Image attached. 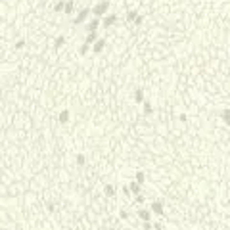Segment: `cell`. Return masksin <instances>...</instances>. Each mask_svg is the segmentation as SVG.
Returning a JSON list of instances; mask_svg holds the SVG:
<instances>
[{
	"mask_svg": "<svg viewBox=\"0 0 230 230\" xmlns=\"http://www.w3.org/2000/svg\"><path fill=\"white\" fill-rule=\"evenodd\" d=\"M107 8H109V2H100L98 6H94L92 12H94L96 16H104V14L107 12Z\"/></svg>",
	"mask_w": 230,
	"mask_h": 230,
	"instance_id": "cell-1",
	"label": "cell"
},
{
	"mask_svg": "<svg viewBox=\"0 0 230 230\" xmlns=\"http://www.w3.org/2000/svg\"><path fill=\"white\" fill-rule=\"evenodd\" d=\"M138 219H140L142 223H150L151 211H150V209H138Z\"/></svg>",
	"mask_w": 230,
	"mask_h": 230,
	"instance_id": "cell-2",
	"label": "cell"
},
{
	"mask_svg": "<svg viewBox=\"0 0 230 230\" xmlns=\"http://www.w3.org/2000/svg\"><path fill=\"white\" fill-rule=\"evenodd\" d=\"M150 211L156 213V215H163V201H153L151 207H150Z\"/></svg>",
	"mask_w": 230,
	"mask_h": 230,
	"instance_id": "cell-3",
	"label": "cell"
},
{
	"mask_svg": "<svg viewBox=\"0 0 230 230\" xmlns=\"http://www.w3.org/2000/svg\"><path fill=\"white\" fill-rule=\"evenodd\" d=\"M86 16H88V10H86V8H84V10H81V12H79V16L75 17V25H81L83 21L86 19Z\"/></svg>",
	"mask_w": 230,
	"mask_h": 230,
	"instance_id": "cell-4",
	"label": "cell"
},
{
	"mask_svg": "<svg viewBox=\"0 0 230 230\" xmlns=\"http://www.w3.org/2000/svg\"><path fill=\"white\" fill-rule=\"evenodd\" d=\"M129 190H130V194H133V196H138V194H142V192H140V190H142V184H138V182H130Z\"/></svg>",
	"mask_w": 230,
	"mask_h": 230,
	"instance_id": "cell-5",
	"label": "cell"
},
{
	"mask_svg": "<svg viewBox=\"0 0 230 230\" xmlns=\"http://www.w3.org/2000/svg\"><path fill=\"white\" fill-rule=\"evenodd\" d=\"M113 23H117V16H115V14H111V16H107V17L104 19V27H111Z\"/></svg>",
	"mask_w": 230,
	"mask_h": 230,
	"instance_id": "cell-6",
	"label": "cell"
},
{
	"mask_svg": "<svg viewBox=\"0 0 230 230\" xmlns=\"http://www.w3.org/2000/svg\"><path fill=\"white\" fill-rule=\"evenodd\" d=\"M104 46H106V40L100 38V40H96V42H94V48H92V50H94L96 54H100V52L104 50Z\"/></svg>",
	"mask_w": 230,
	"mask_h": 230,
	"instance_id": "cell-7",
	"label": "cell"
},
{
	"mask_svg": "<svg viewBox=\"0 0 230 230\" xmlns=\"http://www.w3.org/2000/svg\"><path fill=\"white\" fill-rule=\"evenodd\" d=\"M134 102L144 104V92H142V88H136V92H134Z\"/></svg>",
	"mask_w": 230,
	"mask_h": 230,
	"instance_id": "cell-8",
	"label": "cell"
},
{
	"mask_svg": "<svg viewBox=\"0 0 230 230\" xmlns=\"http://www.w3.org/2000/svg\"><path fill=\"white\" fill-rule=\"evenodd\" d=\"M67 121H69V111H67V109H63V111L60 113V123H61V125H65Z\"/></svg>",
	"mask_w": 230,
	"mask_h": 230,
	"instance_id": "cell-9",
	"label": "cell"
},
{
	"mask_svg": "<svg viewBox=\"0 0 230 230\" xmlns=\"http://www.w3.org/2000/svg\"><path fill=\"white\" fill-rule=\"evenodd\" d=\"M104 192H106V196H107V198H113V196H115V188H113L111 184H107L106 188H104Z\"/></svg>",
	"mask_w": 230,
	"mask_h": 230,
	"instance_id": "cell-10",
	"label": "cell"
},
{
	"mask_svg": "<svg viewBox=\"0 0 230 230\" xmlns=\"http://www.w3.org/2000/svg\"><path fill=\"white\" fill-rule=\"evenodd\" d=\"M221 117H223V121L230 127V109H223V113H221Z\"/></svg>",
	"mask_w": 230,
	"mask_h": 230,
	"instance_id": "cell-11",
	"label": "cell"
},
{
	"mask_svg": "<svg viewBox=\"0 0 230 230\" xmlns=\"http://www.w3.org/2000/svg\"><path fill=\"white\" fill-rule=\"evenodd\" d=\"M98 27H100V21H98V19H94V21H90V23H88V31L90 33H96Z\"/></svg>",
	"mask_w": 230,
	"mask_h": 230,
	"instance_id": "cell-12",
	"label": "cell"
},
{
	"mask_svg": "<svg viewBox=\"0 0 230 230\" xmlns=\"http://www.w3.org/2000/svg\"><path fill=\"white\" fill-rule=\"evenodd\" d=\"M138 16H136V12H134V10H130V12H127V21H129V23H130V21H134Z\"/></svg>",
	"mask_w": 230,
	"mask_h": 230,
	"instance_id": "cell-13",
	"label": "cell"
},
{
	"mask_svg": "<svg viewBox=\"0 0 230 230\" xmlns=\"http://www.w3.org/2000/svg\"><path fill=\"white\" fill-rule=\"evenodd\" d=\"M98 37H96V33H88V37H86V44H90V42H96Z\"/></svg>",
	"mask_w": 230,
	"mask_h": 230,
	"instance_id": "cell-14",
	"label": "cell"
},
{
	"mask_svg": "<svg viewBox=\"0 0 230 230\" xmlns=\"http://www.w3.org/2000/svg\"><path fill=\"white\" fill-rule=\"evenodd\" d=\"M144 180H146L144 173H142V171H138V173H136V182H138V184H144Z\"/></svg>",
	"mask_w": 230,
	"mask_h": 230,
	"instance_id": "cell-15",
	"label": "cell"
},
{
	"mask_svg": "<svg viewBox=\"0 0 230 230\" xmlns=\"http://www.w3.org/2000/svg\"><path fill=\"white\" fill-rule=\"evenodd\" d=\"M151 111H153V107H151V104H150V102H144V113H146V115H150Z\"/></svg>",
	"mask_w": 230,
	"mask_h": 230,
	"instance_id": "cell-16",
	"label": "cell"
},
{
	"mask_svg": "<svg viewBox=\"0 0 230 230\" xmlns=\"http://www.w3.org/2000/svg\"><path fill=\"white\" fill-rule=\"evenodd\" d=\"M63 10H65V14H71V12H73V2H71V0H69L67 4H65V8H63Z\"/></svg>",
	"mask_w": 230,
	"mask_h": 230,
	"instance_id": "cell-17",
	"label": "cell"
},
{
	"mask_svg": "<svg viewBox=\"0 0 230 230\" xmlns=\"http://www.w3.org/2000/svg\"><path fill=\"white\" fill-rule=\"evenodd\" d=\"M77 165H84V156L83 153H77Z\"/></svg>",
	"mask_w": 230,
	"mask_h": 230,
	"instance_id": "cell-18",
	"label": "cell"
},
{
	"mask_svg": "<svg viewBox=\"0 0 230 230\" xmlns=\"http://www.w3.org/2000/svg\"><path fill=\"white\" fill-rule=\"evenodd\" d=\"M63 42H65V38H63V37H58V40H56V48L63 46Z\"/></svg>",
	"mask_w": 230,
	"mask_h": 230,
	"instance_id": "cell-19",
	"label": "cell"
},
{
	"mask_svg": "<svg viewBox=\"0 0 230 230\" xmlns=\"http://www.w3.org/2000/svg\"><path fill=\"white\" fill-rule=\"evenodd\" d=\"M119 217H121L123 221H127V219H129V213H127V211H119Z\"/></svg>",
	"mask_w": 230,
	"mask_h": 230,
	"instance_id": "cell-20",
	"label": "cell"
},
{
	"mask_svg": "<svg viewBox=\"0 0 230 230\" xmlns=\"http://www.w3.org/2000/svg\"><path fill=\"white\" fill-rule=\"evenodd\" d=\"M63 8H65V4H63V2H58L54 10H56V12H60V10H63Z\"/></svg>",
	"mask_w": 230,
	"mask_h": 230,
	"instance_id": "cell-21",
	"label": "cell"
},
{
	"mask_svg": "<svg viewBox=\"0 0 230 230\" xmlns=\"http://www.w3.org/2000/svg\"><path fill=\"white\" fill-rule=\"evenodd\" d=\"M136 203H138V205H140V203H144V196H142V194L136 196Z\"/></svg>",
	"mask_w": 230,
	"mask_h": 230,
	"instance_id": "cell-22",
	"label": "cell"
},
{
	"mask_svg": "<svg viewBox=\"0 0 230 230\" xmlns=\"http://www.w3.org/2000/svg\"><path fill=\"white\" fill-rule=\"evenodd\" d=\"M79 52H81V54H86V52H88V44H83Z\"/></svg>",
	"mask_w": 230,
	"mask_h": 230,
	"instance_id": "cell-23",
	"label": "cell"
},
{
	"mask_svg": "<svg viewBox=\"0 0 230 230\" xmlns=\"http://www.w3.org/2000/svg\"><path fill=\"white\" fill-rule=\"evenodd\" d=\"M142 21H144V17H142V16H138V17L134 19V23H136V25H140V23H142Z\"/></svg>",
	"mask_w": 230,
	"mask_h": 230,
	"instance_id": "cell-24",
	"label": "cell"
},
{
	"mask_svg": "<svg viewBox=\"0 0 230 230\" xmlns=\"http://www.w3.org/2000/svg\"><path fill=\"white\" fill-rule=\"evenodd\" d=\"M23 46H25V42H23V40H19L17 44H16V48H23Z\"/></svg>",
	"mask_w": 230,
	"mask_h": 230,
	"instance_id": "cell-25",
	"label": "cell"
},
{
	"mask_svg": "<svg viewBox=\"0 0 230 230\" xmlns=\"http://www.w3.org/2000/svg\"><path fill=\"white\" fill-rule=\"evenodd\" d=\"M153 228H156V230H161V223H156V224H153Z\"/></svg>",
	"mask_w": 230,
	"mask_h": 230,
	"instance_id": "cell-26",
	"label": "cell"
},
{
	"mask_svg": "<svg viewBox=\"0 0 230 230\" xmlns=\"http://www.w3.org/2000/svg\"><path fill=\"white\" fill-rule=\"evenodd\" d=\"M150 228H151V224L150 223H144V230H150Z\"/></svg>",
	"mask_w": 230,
	"mask_h": 230,
	"instance_id": "cell-27",
	"label": "cell"
},
{
	"mask_svg": "<svg viewBox=\"0 0 230 230\" xmlns=\"http://www.w3.org/2000/svg\"><path fill=\"white\" fill-rule=\"evenodd\" d=\"M109 230H117V228H109Z\"/></svg>",
	"mask_w": 230,
	"mask_h": 230,
	"instance_id": "cell-28",
	"label": "cell"
},
{
	"mask_svg": "<svg viewBox=\"0 0 230 230\" xmlns=\"http://www.w3.org/2000/svg\"><path fill=\"white\" fill-rule=\"evenodd\" d=\"M0 230H4V228H0Z\"/></svg>",
	"mask_w": 230,
	"mask_h": 230,
	"instance_id": "cell-29",
	"label": "cell"
}]
</instances>
